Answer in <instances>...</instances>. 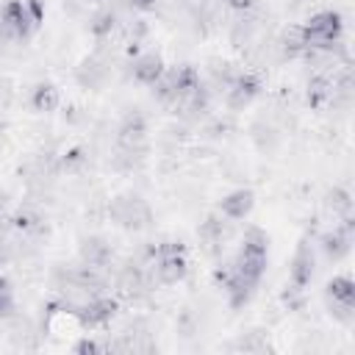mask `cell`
<instances>
[{"mask_svg": "<svg viewBox=\"0 0 355 355\" xmlns=\"http://www.w3.org/2000/svg\"><path fill=\"white\" fill-rule=\"evenodd\" d=\"M116 8H100L94 17H92V22H89V31H92V36L94 39H108L114 31H116Z\"/></svg>", "mask_w": 355, "mask_h": 355, "instance_id": "44dd1931", "label": "cell"}, {"mask_svg": "<svg viewBox=\"0 0 355 355\" xmlns=\"http://www.w3.org/2000/svg\"><path fill=\"white\" fill-rule=\"evenodd\" d=\"M3 261H6V255H3V252H0V266H3Z\"/></svg>", "mask_w": 355, "mask_h": 355, "instance_id": "4dcf8cb0", "label": "cell"}, {"mask_svg": "<svg viewBox=\"0 0 355 355\" xmlns=\"http://www.w3.org/2000/svg\"><path fill=\"white\" fill-rule=\"evenodd\" d=\"M44 19L42 0H8L0 6V42H28Z\"/></svg>", "mask_w": 355, "mask_h": 355, "instance_id": "6da1fadb", "label": "cell"}, {"mask_svg": "<svg viewBox=\"0 0 355 355\" xmlns=\"http://www.w3.org/2000/svg\"><path fill=\"white\" fill-rule=\"evenodd\" d=\"M147 269L153 275V280L158 286H175L186 277L189 272V258H186V247L180 241H158L150 244L144 252Z\"/></svg>", "mask_w": 355, "mask_h": 355, "instance_id": "3957f363", "label": "cell"}, {"mask_svg": "<svg viewBox=\"0 0 355 355\" xmlns=\"http://www.w3.org/2000/svg\"><path fill=\"white\" fill-rule=\"evenodd\" d=\"M92 3H103V0H92Z\"/></svg>", "mask_w": 355, "mask_h": 355, "instance_id": "1f68e13d", "label": "cell"}, {"mask_svg": "<svg viewBox=\"0 0 355 355\" xmlns=\"http://www.w3.org/2000/svg\"><path fill=\"white\" fill-rule=\"evenodd\" d=\"M86 161V155L80 153V150H69L64 158H61V169H67V172H72V169H78L80 164Z\"/></svg>", "mask_w": 355, "mask_h": 355, "instance_id": "4316f807", "label": "cell"}, {"mask_svg": "<svg viewBox=\"0 0 355 355\" xmlns=\"http://www.w3.org/2000/svg\"><path fill=\"white\" fill-rule=\"evenodd\" d=\"M222 94H225V105L230 111H241L261 94V78L255 72H236V78L230 80V86Z\"/></svg>", "mask_w": 355, "mask_h": 355, "instance_id": "30bf717a", "label": "cell"}, {"mask_svg": "<svg viewBox=\"0 0 355 355\" xmlns=\"http://www.w3.org/2000/svg\"><path fill=\"white\" fill-rule=\"evenodd\" d=\"M266 263H269V236L261 227H247L244 239L239 244V252L230 258V266L241 277H247L250 283L258 286L266 272Z\"/></svg>", "mask_w": 355, "mask_h": 355, "instance_id": "277c9868", "label": "cell"}, {"mask_svg": "<svg viewBox=\"0 0 355 355\" xmlns=\"http://www.w3.org/2000/svg\"><path fill=\"white\" fill-rule=\"evenodd\" d=\"M58 89L53 86V83H39V86H33V92H31V108L33 111H39V114H50V111H55L58 108Z\"/></svg>", "mask_w": 355, "mask_h": 355, "instance_id": "ffe728a7", "label": "cell"}, {"mask_svg": "<svg viewBox=\"0 0 355 355\" xmlns=\"http://www.w3.org/2000/svg\"><path fill=\"white\" fill-rule=\"evenodd\" d=\"M330 100H333V75H330L327 69H319V72H313L311 80H308V103H311L313 108H322V105H327Z\"/></svg>", "mask_w": 355, "mask_h": 355, "instance_id": "e0dca14e", "label": "cell"}, {"mask_svg": "<svg viewBox=\"0 0 355 355\" xmlns=\"http://www.w3.org/2000/svg\"><path fill=\"white\" fill-rule=\"evenodd\" d=\"M116 147L139 150L147 147V119L141 111H128L116 128Z\"/></svg>", "mask_w": 355, "mask_h": 355, "instance_id": "8fae6325", "label": "cell"}, {"mask_svg": "<svg viewBox=\"0 0 355 355\" xmlns=\"http://www.w3.org/2000/svg\"><path fill=\"white\" fill-rule=\"evenodd\" d=\"M219 3L227 6V8H233V11H250L255 6V0H219Z\"/></svg>", "mask_w": 355, "mask_h": 355, "instance_id": "f546056e", "label": "cell"}, {"mask_svg": "<svg viewBox=\"0 0 355 355\" xmlns=\"http://www.w3.org/2000/svg\"><path fill=\"white\" fill-rule=\"evenodd\" d=\"M78 258H80V263H86L92 269H108L114 261V250L103 236H86V239H80Z\"/></svg>", "mask_w": 355, "mask_h": 355, "instance_id": "4fadbf2b", "label": "cell"}, {"mask_svg": "<svg viewBox=\"0 0 355 355\" xmlns=\"http://www.w3.org/2000/svg\"><path fill=\"white\" fill-rule=\"evenodd\" d=\"M302 42L305 50L316 53H344V17L333 8L311 14L302 25Z\"/></svg>", "mask_w": 355, "mask_h": 355, "instance_id": "7a4b0ae2", "label": "cell"}, {"mask_svg": "<svg viewBox=\"0 0 355 355\" xmlns=\"http://www.w3.org/2000/svg\"><path fill=\"white\" fill-rule=\"evenodd\" d=\"M122 8H130V11H153L158 6V0H119Z\"/></svg>", "mask_w": 355, "mask_h": 355, "instance_id": "f1b7e54d", "label": "cell"}, {"mask_svg": "<svg viewBox=\"0 0 355 355\" xmlns=\"http://www.w3.org/2000/svg\"><path fill=\"white\" fill-rule=\"evenodd\" d=\"M327 311L330 316L338 322V324H352L355 322V305H341V302H327Z\"/></svg>", "mask_w": 355, "mask_h": 355, "instance_id": "d4e9b609", "label": "cell"}, {"mask_svg": "<svg viewBox=\"0 0 355 355\" xmlns=\"http://www.w3.org/2000/svg\"><path fill=\"white\" fill-rule=\"evenodd\" d=\"M11 225H14L19 233H33V230H39L42 216H39L33 208H19V211L11 216Z\"/></svg>", "mask_w": 355, "mask_h": 355, "instance_id": "603a6c76", "label": "cell"}, {"mask_svg": "<svg viewBox=\"0 0 355 355\" xmlns=\"http://www.w3.org/2000/svg\"><path fill=\"white\" fill-rule=\"evenodd\" d=\"M164 69H166V64H164V58H161L158 53H141V55H136L133 64H130V75H133L141 86H153V83L164 75Z\"/></svg>", "mask_w": 355, "mask_h": 355, "instance_id": "2e32d148", "label": "cell"}, {"mask_svg": "<svg viewBox=\"0 0 355 355\" xmlns=\"http://www.w3.org/2000/svg\"><path fill=\"white\" fill-rule=\"evenodd\" d=\"M116 311H119V302L114 300V297H105V294H94V297H89L83 305H78L75 308V319L83 324V327H103V324H108L114 316H116Z\"/></svg>", "mask_w": 355, "mask_h": 355, "instance_id": "ba28073f", "label": "cell"}, {"mask_svg": "<svg viewBox=\"0 0 355 355\" xmlns=\"http://www.w3.org/2000/svg\"><path fill=\"white\" fill-rule=\"evenodd\" d=\"M275 47L280 50V55L283 58H302L305 55V42H302V31H300V25H291V28H286L283 33H280V39L275 42Z\"/></svg>", "mask_w": 355, "mask_h": 355, "instance_id": "d6986e66", "label": "cell"}, {"mask_svg": "<svg viewBox=\"0 0 355 355\" xmlns=\"http://www.w3.org/2000/svg\"><path fill=\"white\" fill-rule=\"evenodd\" d=\"M297 3H300V0H297Z\"/></svg>", "mask_w": 355, "mask_h": 355, "instance_id": "d6a6232c", "label": "cell"}, {"mask_svg": "<svg viewBox=\"0 0 355 355\" xmlns=\"http://www.w3.org/2000/svg\"><path fill=\"white\" fill-rule=\"evenodd\" d=\"M108 214L114 219V225H119L122 230H147L153 225V208L147 205L144 197L139 194H116L108 205Z\"/></svg>", "mask_w": 355, "mask_h": 355, "instance_id": "8992f818", "label": "cell"}, {"mask_svg": "<svg viewBox=\"0 0 355 355\" xmlns=\"http://www.w3.org/2000/svg\"><path fill=\"white\" fill-rule=\"evenodd\" d=\"M313 275H316V252H313L311 239H302L297 244L294 258H291V266H288V286L305 291L311 286Z\"/></svg>", "mask_w": 355, "mask_h": 355, "instance_id": "9c48e42d", "label": "cell"}, {"mask_svg": "<svg viewBox=\"0 0 355 355\" xmlns=\"http://www.w3.org/2000/svg\"><path fill=\"white\" fill-rule=\"evenodd\" d=\"M108 72H111L108 69V58L103 53H94V55H89V58L80 61L75 78H78V83L83 89H100L108 80Z\"/></svg>", "mask_w": 355, "mask_h": 355, "instance_id": "5bb4252c", "label": "cell"}, {"mask_svg": "<svg viewBox=\"0 0 355 355\" xmlns=\"http://www.w3.org/2000/svg\"><path fill=\"white\" fill-rule=\"evenodd\" d=\"M72 352H78V355H100V352H108V349H105V344H103V341L80 338V341L72 347Z\"/></svg>", "mask_w": 355, "mask_h": 355, "instance_id": "484cf974", "label": "cell"}, {"mask_svg": "<svg viewBox=\"0 0 355 355\" xmlns=\"http://www.w3.org/2000/svg\"><path fill=\"white\" fill-rule=\"evenodd\" d=\"M14 288H11V280L0 275V319H11L14 316Z\"/></svg>", "mask_w": 355, "mask_h": 355, "instance_id": "cb8c5ba5", "label": "cell"}, {"mask_svg": "<svg viewBox=\"0 0 355 355\" xmlns=\"http://www.w3.org/2000/svg\"><path fill=\"white\" fill-rule=\"evenodd\" d=\"M252 205H255V194L250 189H236V191H230L219 200V214L230 222H241V219L250 216Z\"/></svg>", "mask_w": 355, "mask_h": 355, "instance_id": "9a60e30c", "label": "cell"}, {"mask_svg": "<svg viewBox=\"0 0 355 355\" xmlns=\"http://www.w3.org/2000/svg\"><path fill=\"white\" fill-rule=\"evenodd\" d=\"M236 349H244V352H250V349H255V352H263V349H269V344L266 341H255V338H239L236 344H233Z\"/></svg>", "mask_w": 355, "mask_h": 355, "instance_id": "83f0119b", "label": "cell"}, {"mask_svg": "<svg viewBox=\"0 0 355 355\" xmlns=\"http://www.w3.org/2000/svg\"><path fill=\"white\" fill-rule=\"evenodd\" d=\"M230 219H225L222 214H208L202 222H200V227H197V236H200V241L205 244V250L208 252H219L222 247H225V241L230 239Z\"/></svg>", "mask_w": 355, "mask_h": 355, "instance_id": "7c38bea8", "label": "cell"}, {"mask_svg": "<svg viewBox=\"0 0 355 355\" xmlns=\"http://www.w3.org/2000/svg\"><path fill=\"white\" fill-rule=\"evenodd\" d=\"M200 83H202V78H200V72H197L191 64H175V67H166L164 75H161L150 89H153V97H155L161 105H166V108L172 111V108H175L186 94H191Z\"/></svg>", "mask_w": 355, "mask_h": 355, "instance_id": "5b68a950", "label": "cell"}, {"mask_svg": "<svg viewBox=\"0 0 355 355\" xmlns=\"http://www.w3.org/2000/svg\"><path fill=\"white\" fill-rule=\"evenodd\" d=\"M327 208L333 211V216H349L352 214V194L347 191V189H341V186H336V189H330L327 191Z\"/></svg>", "mask_w": 355, "mask_h": 355, "instance_id": "7402d4cb", "label": "cell"}, {"mask_svg": "<svg viewBox=\"0 0 355 355\" xmlns=\"http://www.w3.org/2000/svg\"><path fill=\"white\" fill-rule=\"evenodd\" d=\"M352 239H355V219H352V214H349V216H341V222H338L333 230H327V233L319 236V250L324 252L327 261L336 263V261H341V258L349 255Z\"/></svg>", "mask_w": 355, "mask_h": 355, "instance_id": "52a82bcc", "label": "cell"}, {"mask_svg": "<svg viewBox=\"0 0 355 355\" xmlns=\"http://www.w3.org/2000/svg\"><path fill=\"white\" fill-rule=\"evenodd\" d=\"M324 302H341V305H355V283L349 275H338L327 280L324 286Z\"/></svg>", "mask_w": 355, "mask_h": 355, "instance_id": "ac0fdd59", "label": "cell"}]
</instances>
